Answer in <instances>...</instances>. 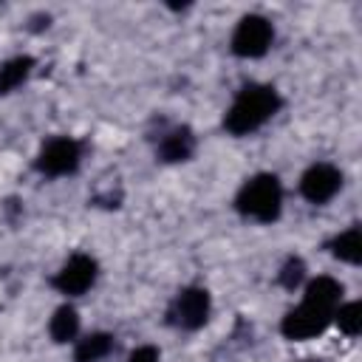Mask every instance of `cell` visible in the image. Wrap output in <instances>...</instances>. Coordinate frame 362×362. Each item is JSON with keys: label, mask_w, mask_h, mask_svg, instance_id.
Segmentation results:
<instances>
[{"label": "cell", "mask_w": 362, "mask_h": 362, "mask_svg": "<svg viewBox=\"0 0 362 362\" xmlns=\"http://www.w3.org/2000/svg\"><path fill=\"white\" fill-rule=\"evenodd\" d=\"M280 107V96L272 85H246L223 116V127L232 136H246L272 119Z\"/></svg>", "instance_id": "1"}, {"label": "cell", "mask_w": 362, "mask_h": 362, "mask_svg": "<svg viewBox=\"0 0 362 362\" xmlns=\"http://www.w3.org/2000/svg\"><path fill=\"white\" fill-rule=\"evenodd\" d=\"M280 204H283V187H280L277 175H269V173L249 178L235 198L238 212L246 218H255L260 223H272L280 215Z\"/></svg>", "instance_id": "2"}, {"label": "cell", "mask_w": 362, "mask_h": 362, "mask_svg": "<svg viewBox=\"0 0 362 362\" xmlns=\"http://www.w3.org/2000/svg\"><path fill=\"white\" fill-rule=\"evenodd\" d=\"M274 40V31H272V23L260 14H249L238 23L235 34H232V51L238 57H246V59H255V57H263L269 51Z\"/></svg>", "instance_id": "3"}, {"label": "cell", "mask_w": 362, "mask_h": 362, "mask_svg": "<svg viewBox=\"0 0 362 362\" xmlns=\"http://www.w3.org/2000/svg\"><path fill=\"white\" fill-rule=\"evenodd\" d=\"M209 320V294L206 288L189 286L184 291H178V297L170 305V322L184 328V331H195Z\"/></svg>", "instance_id": "4"}, {"label": "cell", "mask_w": 362, "mask_h": 362, "mask_svg": "<svg viewBox=\"0 0 362 362\" xmlns=\"http://www.w3.org/2000/svg\"><path fill=\"white\" fill-rule=\"evenodd\" d=\"M79 167V144L68 136H57L42 144L37 156V170L42 175H68Z\"/></svg>", "instance_id": "5"}, {"label": "cell", "mask_w": 362, "mask_h": 362, "mask_svg": "<svg viewBox=\"0 0 362 362\" xmlns=\"http://www.w3.org/2000/svg\"><path fill=\"white\" fill-rule=\"evenodd\" d=\"M331 317L334 314H328V311H322L311 303H303V305H297L294 311H288L283 317L280 331H283L286 339H311V337H317L328 328Z\"/></svg>", "instance_id": "6"}, {"label": "cell", "mask_w": 362, "mask_h": 362, "mask_svg": "<svg viewBox=\"0 0 362 362\" xmlns=\"http://www.w3.org/2000/svg\"><path fill=\"white\" fill-rule=\"evenodd\" d=\"M342 187V173L334 164H314L300 178V192L311 204H328Z\"/></svg>", "instance_id": "7"}, {"label": "cell", "mask_w": 362, "mask_h": 362, "mask_svg": "<svg viewBox=\"0 0 362 362\" xmlns=\"http://www.w3.org/2000/svg\"><path fill=\"white\" fill-rule=\"evenodd\" d=\"M96 280V260L90 255H74L54 277V288L68 294V297H76V294H85Z\"/></svg>", "instance_id": "8"}, {"label": "cell", "mask_w": 362, "mask_h": 362, "mask_svg": "<svg viewBox=\"0 0 362 362\" xmlns=\"http://www.w3.org/2000/svg\"><path fill=\"white\" fill-rule=\"evenodd\" d=\"M339 300H342V283H337L334 277H325L322 274V277H317V280H311L305 286V300L303 303H311V305L334 314Z\"/></svg>", "instance_id": "9"}, {"label": "cell", "mask_w": 362, "mask_h": 362, "mask_svg": "<svg viewBox=\"0 0 362 362\" xmlns=\"http://www.w3.org/2000/svg\"><path fill=\"white\" fill-rule=\"evenodd\" d=\"M192 150H195V136L189 127H175L158 144V156L164 161H187L192 156Z\"/></svg>", "instance_id": "10"}, {"label": "cell", "mask_w": 362, "mask_h": 362, "mask_svg": "<svg viewBox=\"0 0 362 362\" xmlns=\"http://www.w3.org/2000/svg\"><path fill=\"white\" fill-rule=\"evenodd\" d=\"M110 348H113V337L110 334H88L85 339H79L76 342V348H74V359L76 362H99L102 356H107L110 354Z\"/></svg>", "instance_id": "11"}, {"label": "cell", "mask_w": 362, "mask_h": 362, "mask_svg": "<svg viewBox=\"0 0 362 362\" xmlns=\"http://www.w3.org/2000/svg\"><path fill=\"white\" fill-rule=\"evenodd\" d=\"M34 68V59L31 57H14L8 62L0 65V93H11L14 88H20L28 74Z\"/></svg>", "instance_id": "12"}, {"label": "cell", "mask_w": 362, "mask_h": 362, "mask_svg": "<svg viewBox=\"0 0 362 362\" xmlns=\"http://www.w3.org/2000/svg\"><path fill=\"white\" fill-rule=\"evenodd\" d=\"M331 252H334V257H339L345 263H359L362 260V232H359V226H351L342 235H337L331 240Z\"/></svg>", "instance_id": "13"}, {"label": "cell", "mask_w": 362, "mask_h": 362, "mask_svg": "<svg viewBox=\"0 0 362 362\" xmlns=\"http://www.w3.org/2000/svg\"><path fill=\"white\" fill-rule=\"evenodd\" d=\"M48 331H51L54 342H71L79 334V314H76V308H71V305L57 308L54 317H51Z\"/></svg>", "instance_id": "14"}, {"label": "cell", "mask_w": 362, "mask_h": 362, "mask_svg": "<svg viewBox=\"0 0 362 362\" xmlns=\"http://www.w3.org/2000/svg\"><path fill=\"white\" fill-rule=\"evenodd\" d=\"M334 317H337V325H339L342 334L356 337V334L362 331V305H359V303H345V305H339V308L334 311Z\"/></svg>", "instance_id": "15"}, {"label": "cell", "mask_w": 362, "mask_h": 362, "mask_svg": "<svg viewBox=\"0 0 362 362\" xmlns=\"http://www.w3.org/2000/svg\"><path fill=\"white\" fill-rule=\"evenodd\" d=\"M303 277H305V263L300 257H288L286 266H283V272H280V283L286 288H297L303 283Z\"/></svg>", "instance_id": "16"}, {"label": "cell", "mask_w": 362, "mask_h": 362, "mask_svg": "<svg viewBox=\"0 0 362 362\" xmlns=\"http://www.w3.org/2000/svg\"><path fill=\"white\" fill-rule=\"evenodd\" d=\"M127 362H158V351L153 345H141L127 356Z\"/></svg>", "instance_id": "17"}]
</instances>
